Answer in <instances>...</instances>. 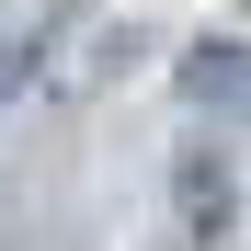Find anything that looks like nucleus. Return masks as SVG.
Masks as SVG:
<instances>
[{"instance_id":"f257e3e1","label":"nucleus","mask_w":251,"mask_h":251,"mask_svg":"<svg viewBox=\"0 0 251 251\" xmlns=\"http://www.w3.org/2000/svg\"><path fill=\"white\" fill-rule=\"evenodd\" d=\"M172 80H183V103H194V114H217V126H251V46L205 34V46H194Z\"/></svg>"}]
</instances>
